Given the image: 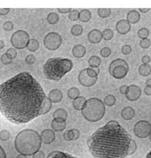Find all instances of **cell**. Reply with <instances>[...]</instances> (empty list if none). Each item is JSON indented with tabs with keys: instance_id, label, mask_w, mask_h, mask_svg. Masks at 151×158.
<instances>
[{
	"instance_id": "db71d44e",
	"label": "cell",
	"mask_w": 151,
	"mask_h": 158,
	"mask_svg": "<svg viewBox=\"0 0 151 158\" xmlns=\"http://www.w3.org/2000/svg\"><path fill=\"white\" fill-rule=\"evenodd\" d=\"M5 41L3 40H0V50H2L5 48Z\"/></svg>"
},
{
	"instance_id": "d4e9b609",
	"label": "cell",
	"mask_w": 151,
	"mask_h": 158,
	"mask_svg": "<svg viewBox=\"0 0 151 158\" xmlns=\"http://www.w3.org/2000/svg\"><path fill=\"white\" fill-rule=\"evenodd\" d=\"M27 50L30 52H35L39 48V42L37 39H30L29 42L27 45Z\"/></svg>"
},
{
	"instance_id": "f6af8a7d",
	"label": "cell",
	"mask_w": 151,
	"mask_h": 158,
	"mask_svg": "<svg viewBox=\"0 0 151 158\" xmlns=\"http://www.w3.org/2000/svg\"><path fill=\"white\" fill-rule=\"evenodd\" d=\"M45 154L44 152L42 151H39L36 153H35L33 155V158H45Z\"/></svg>"
},
{
	"instance_id": "1f68e13d",
	"label": "cell",
	"mask_w": 151,
	"mask_h": 158,
	"mask_svg": "<svg viewBox=\"0 0 151 158\" xmlns=\"http://www.w3.org/2000/svg\"><path fill=\"white\" fill-rule=\"evenodd\" d=\"M137 35H138V37L141 39H148L149 35H150V31H149V30L146 27L140 28V29L138 31Z\"/></svg>"
},
{
	"instance_id": "836d02e7",
	"label": "cell",
	"mask_w": 151,
	"mask_h": 158,
	"mask_svg": "<svg viewBox=\"0 0 151 158\" xmlns=\"http://www.w3.org/2000/svg\"><path fill=\"white\" fill-rule=\"evenodd\" d=\"M103 39L105 41H109L114 37V32L111 29H105L102 32Z\"/></svg>"
},
{
	"instance_id": "6f0895ef",
	"label": "cell",
	"mask_w": 151,
	"mask_h": 158,
	"mask_svg": "<svg viewBox=\"0 0 151 158\" xmlns=\"http://www.w3.org/2000/svg\"><path fill=\"white\" fill-rule=\"evenodd\" d=\"M146 158H151V151L148 152V154L146 156Z\"/></svg>"
},
{
	"instance_id": "9c48e42d",
	"label": "cell",
	"mask_w": 151,
	"mask_h": 158,
	"mask_svg": "<svg viewBox=\"0 0 151 158\" xmlns=\"http://www.w3.org/2000/svg\"><path fill=\"white\" fill-rule=\"evenodd\" d=\"M62 44V38L60 34L56 32H51L47 33L44 39V44L47 50H58Z\"/></svg>"
},
{
	"instance_id": "680465c9",
	"label": "cell",
	"mask_w": 151,
	"mask_h": 158,
	"mask_svg": "<svg viewBox=\"0 0 151 158\" xmlns=\"http://www.w3.org/2000/svg\"><path fill=\"white\" fill-rule=\"evenodd\" d=\"M149 140H150V141L151 142V133L150 134V135H149Z\"/></svg>"
},
{
	"instance_id": "4316f807",
	"label": "cell",
	"mask_w": 151,
	"mask_h": 158,
	"mask_svg": "<svg viewBox=\"0 0 151 158\" xmlns=\"http://www.w3.org/2000/svg\"><path fill=\"white\" fill-rule=\"evenodd\" d=\"M88 65L91 68H96V67H99V66L101 64V59H100L99 56H93L88 59Z\"/></svg>"
},
{
	"instance_id": "ac0fdd59",
	"label": "cell",
	"mask_w": 151,
	"mask_h": 158,
	"mask_svg": "<svg viewBox=\"0 0 151 158\" xmlns=\"http://www.w3.org/2000/svg\"><path fill=\"white\" fill-rule=\"evenodd\" d=\"M136 114L135 110H133V107L131 106H126L124 107L121 111V116L125 120H132L134 118Z\"/></svg>"
},
{
	"instance_id": "8fae6325",
	"label": "cell",
	"mask_w": 151,
	"mask_h": 158,
	"mask_svg": "<svg viewBox=\"0 0 151 158\" xmlns=\"http://www.w3.org/2000/svg\"><path fill=\"white\" fill-rule=\"evenodd\" d=\"M141 95V89L139 86L136 84H131L128 86V89L126 90L125 97L128 101H136L139 99Z\"/></svg>"
},
{
	"instance_id": "11a10c76",
	"label": "cell",
	"mask_w": 151,
	"mask_h": 158,
	"mask_svg": "<svg viewBox=\"0 0 151 158\" xmlns=\"http://www.w3.org/2000/svg\"><path fill=\"white\" fill-rule=\"evenodd\" d=\"M146 86H151V78L148 79V80L146 81Z\"/></svg>"
},
{
	"instance_id": "ab89813d",
	"label": "cell",
	"mask_w": 151,
	"mask_h": 158,
	"mask_svg": "<svg viewBox=\"0 0 151 158\" xmlns=\"http://www.w3.org/2000/svg\"><path fill=\"white\" fill-rule=\"evenodd\" d=\"M14 23L10 21H7L3 24V28L5 31H11L14 29Z\"/></svg>"
},
{
	"instance_id": "7a4b0ae2",
	"label": "cell",
	"mask_w": 151,
	"mask_h": 158,
	"mask_svg": "<svg viewBox=\"0 0 151 158\" xmlns=\"http://www.w3.org/2000/svg\"><path fill=\"white\" fill-rule=\"evenodd\" d=\"M94 158H125L137 149L131 135L116 120H110L97 129L87 140Z\"/></svg>"
},
{
	"instance_id": "f35d334b",
	"label": "cell",
	"mask_w": 151,
	"mask_h": 158,
	"mask_svg": "<svg viewBox=\"0 0 151 158\" xmlns=\"http://www.w3.org/2000/svg\"><path fill=\"white\" fill-rule=\"evenodd\" d=\"M111 50L108 47H105V48H103L100 50V55L103 56V58H108L111 56Z\"/></svg>"
},
{
	"instance_id": "e575fe53",
	"label": "cell",
	"mask_w": 151,
	"mask_h": 158,
	"mask_svg": "<svg viewBox=\"0 0 151 158\" xmlns=\"http://www.w3.org/2000/svg\"><path fill=\"white\" fill-rule=\"evenodd\" d=\"M68 17H69V19L71 21H72V22L77 21L79 19V11L77 10H75V9H73V10H71L69 13Z\"/></svg>"
},
{
	"instance_id": "52a82bcc",
	"label": "cell",
	"mask_w": 151,
	"mask_h": 158,
	"mask_svg": "<svg viewBox=\"0 0 151 158\" xmlns=\"http://www.w3.org/2000/svg\"><path fill=\"white\" fill-rule=\"evenodd\" d=\"M98 74L94 69L86 68L81 70L78 76L79 83L86 87H91L94 86L97 81Z\"/></svg>"
},
{
	"instance_id": "7c38bea8",
	"label": "cell",
	"mask_w": 151,
	"mask_h": 158,
	"mask_svg": "<svg viewBox=\"0 0 151 158\" xmlns=\"http://www.w3.org/2000/svg\"><path fill=\"white\" fill-rule=\"evenodd\" d=\"M40 137L41 142L47 145L52 143L55 140V131H52V129H47L43 130L41 131Z\"/></svg>"
},
{
	"instance_id": "f546056e",
	"label": "cell",
	"mask_w": 151,
	"mask_h": 158,
	"mask_svg": "<svg viewBox=\"0 0 151 158\" xmlns=\"http://www.w3.org/2000/svg\"><path fill=\"white\" fill-rule=\"evenodd\" d=\"M84 32V28H83V26L80 25V24H75V25L72 26L71 29V34L75 36H79L80 35Z\"/></svg>"
},
{
	"instance_id": "603a6c76",
	"label": "cell",
	"mask_w": 151,
	"mask_h": 158,
	"mask_svg": "<svg viewBox=\"0 0 151 158\" xmlns=\"http://www.w3.org/2000/svg\"><path fill=\"white\" fill-rule=\"evenodd\" d=\"M91 19H92V13L89 10L84 9L79 12V20L80 22L86 23V22H89Z\"/></svg>"
},
{
	"instance_id": "e0dca14e",
	"label": "cell",
	"mask_w": 151,
	"mask_h": 158,
	"mask_svg": "<svg viewBox=\"0 0 151 158\" xmlns=\"http://www.w3.org/2000/svg\"><path fill=\"white\" fill-rule=\"evenodd\" d=\"M68 118L67 110L60 108L56 110L53 113V120L58 122H66Z\"/></svg>"
},
{
	"instance_id": "c3c4849f",
	"label": "cell",
	"mask_w": 151,
	"mask_h": 158,
	"mask_svg": "<svg viewBox=\"0 0 151 158\" xmlns=\"http://www.w3.org/2000/svg\"><path fill=\"white\" fill-rule=\"evenodd\" d=\"M10 8H0V15L1 16H5L10 12Z\"/></svg>"
},
{
	"instance_id": "8d00e7d4",
	"label": "cell",
	"mask_w": 151,
	"mask_h": 158,
	"mask_svg": "<svg viewBox=\"0 0 151 158\" xmlns=\"http://www.w3.org/2000/svg\"><path fill=\"white\" fill-rule=\"evenodd\" d=\"M5 54H6L11 60H13L16 58L17 51L15 48H9L6 51V52H5Z\"/></svg>"
},
{
	"instance_id": "681fc988",
	"label": "cell",
	"mask_w": 151,
	"mask_h": 158,
	"mask_svg": "<svg viewBox=\"0 0 151 158\" xmlns=\"http://www.w3.org/2000/svg\"><path fill=\"white\" fill-rule=\"evenodd\" d=\"M144 93L145 95H148V96H150L151 95V86H145V88L144 89Z\"/></svg>"
},
{
	"instance_id": "d6986e66",
	"label": "cell",
	"mask_w": 151,
	"mask_h": 158,
	"mask_svg": "<svg viewBox=\"0 0 151 158\" xmlns=\"http://www.w3.org/2000/svg\"><path fill=\"white\" fill-rule=\"evenodd\" d=\"M141 19V15L136 10H131L128 13L127 20L130 24H137Z\"/></svg>"
},
{
	"instance_id": "6da1fadb",
	"label": "cell",
	"mask_w": 151,
	"mask_h": 158,
	"mask_svg": "<svg viewBox=\"0 0 151 158\" xmlns=\"http://www.w3.org/2000/svg\"><path fill=\"white\" fill-rule=\"evenodd\" d=\"M47 99L40 83L28 72L0 84V112L12 123H27L43 115Z\"/></svg>"
},
{
	"instance_id": "60d3db41",
	"label": "cell",
	"mask_w": 151,
	"mask_h": 158,
	"mask_svg": "<svg viewBox=\"0 0 151 158\" xmlns=\"http://www.w3.org/2000/svg\"><path fill=\"white\" fill-rule=\"evenodd\" d=\"M121 51H122V53L124 54V55H129L132 51V48L130 45L124 44L122 47Z\"/></svg>"
},
{
	"instance_id": "7bdbcfd3",
	"label": "cell",
	"mask_w": 151,
	"mask_h": 158,
	"mask_svg": "<svg viewBox=\"0 0 151 158\" xmlns=\"http://www.w3.org/2000/svg\"><path fill=\"white\" fill-rule=\"evenodd\" d=\"M1 61L2 63L5 65L10 64L12 63V60H11L5 53L3 54V55L1 56Z\"/></svg>"
},
{
	"instance_id": "f907efd6",
	"label": "cell",
	"mask_w": 151,
	"mask_h": 158,
	"mask_svg": "<svg viewBox=\"0 0 151 158\" xmlns=\"http://www.w3.org/2000/svg\"><path fill=\"white\" fill-rule=\"evenodd\" d=\"M128 89V86L127 85H122L120 86V92L121 94H122V95H125V93H126V90Z\"/></svg>"
},
{
	"instance_id": "2e32d148",
	"label": "cell",
	"mask_w": 151,
	"mask_h": 158,
	"mask_svg": "<svg viewBox=\"0 0 151 158\" xmlns=\"http://www.w3.org/2000/svg\"><path fill=\"white\" fill-rule=\"evenodd\" d=\"M80 131L77 129H71L66 131L63 134V138L67 141L76 140L80 138Z\"/></svg>"
},
{
	"instance_id": "cb8c5ba5",
	"label": "cell",
	"mask_w": 151,
	"mask_h": 158,
	"mask_svg": "<svg viewBox=\"0 0 151 158\" xmlns=\"http://www.w3.org/2000/svg\"><path fill=\"white\" fill-rule=\"evenodd\" d=\"M66 127H67L66 122H58L55 120H52L51 122V127L52 131H62L66 129Z\"/></svg>"
},
{
	"instance_id": "d590c367",
	"label": "cell",
	"mask_w": 151,
	"mask_h": 158,
	"mask_svg": "<svg viewBox=\"0 0 151 158\" xmlns=\"http://www.w3.org/2000/svg\"><path fill=\"white\" fill-rule=\"evenodd\" d=\"M10 138V134L7 130H2L0 131V140L2 141H7Z\"/></svg>"
},
{
	"instance_id": "3957f363",
	"label": "cell",
	"mask_w": 151,
	"mask_h": 158,
	"mask_svg": "<svg viewBox=\"0 0 151 158\" xmlns=\"http://www.w3.org/2000/svg\"><path fill=\"white\" fill-rule=\"evenodd\" d=\"M40 135L33 129H24L20 131L15 138L16 151L25 156H31L40 151L41 147Z\"/></svg>"
},
{
	"instance_id": "9f6ffc18",
	"label": "cell",
	"mask_w": 151,
	"mask_h": 158,
	"mask_svg": "<svg viewBox=\"0 0 151 158\" xmlns=\"http://www.w3.org/2000/svg\"><path fill=\"white\" fill-rule=\"evenodd\" d=\"M16 158H27V156H25V155H18L16 157Z\"/></svg>"
},
{
	"instance_id": "ee69618b",
	"label": "cell",
	"mask_w": 151,
	"mask_h": 158,
	"mask_svg": "<svg viewBox=\"0 0 151 158\" xmlns=\"http://www.w3.org/2000/svg\"><path fill=\"white\" fill-rule=\"evenodd\" d=\"M35 56L33 55V54H30V55H28L27 57L25 58V62L28 64H33L35 62Z\"/></svg>"
},
{
	"instance_id": "83f0119b",
	"label": "cell",
	"mask_w": 151,
	"mask_h": 158,
	"mask_svg": "<svg viewBox=\"0 0 151 158\" xmlns=\"http://www.w3.org/2000/svg\"><path fill=\"white\" fill-rule=\"evenodd\" d=\"M47 20L50 24H55L59 21V16L55 12L50 13V14L47 15Z\"/></svg>"
},
{
	"instance_id": "9a60e30c",
	"label": "cell",
	"mask_w": 151,
	"mask_h": 158,
	"mask_svg": "<svg viewBox=\"0 0 151 158\" xmlns=\"http://www.w3.org/2000/svg\"><path fill=\"white\" fill-rule=\"evenodd\" d=\"M48 98L52 103H59L63 98V93L59 89H54L49 93Z\"/></svg>"
},
{
	"instance_id": "f5cc1de1",
	"label": "cell",
	"mask_w": 151,
	"mask_h": 158,
	"mask_svg": "<svg viewBox=\"0 0 151 158\" xmlns=\"http://www.w3.org/2000/svg\"><path fill=\"white\" fill-rule=\"evenodd\" d=\"M139 10L140 11L141 13H143V14H146V13H148L149 11L150 10V8H139Z\"/></svg>"
},
{
	"instance_id": "484cf974",
	"label": "cell",
	"mask_w": 151,
	"mask_h": 158,
	"mask_svg": "<svg viewBox=\"0 0 151 158\" xmlns=\"http://www.w3.org/2000/svg\"><path fill=\"white\" fill-rule=\"evenodd\" d=\"M139 73L141 76L146 77L151 73V66L150 64H141L139 67Z\"/></svg>"
},
{
	"instance_id": "74e56055",
	"label": "cell",
	"mask_w": 151,
	"mask_h": 158,
	"mask_svg": "<svg viewBox=\"0 0 151 158\" xmlns=\"http://www.w3.org/2000/svg\"><path fill=\"white\" fill-rule=\"evenodd\" d=\"M151 42L150 40L149 39H141L139 42V45L142 49H148L150 47Z\"/></svg>"
},
{
	"instance_id": "8992f818",
	"label": "cell",
	"mask_w": 151,
	"mask_h": 158,
	"mask_svg": "<svg viewBox=\"0 0 151 158\" xmlns=\"http://www.w3.org/2000/svg\"><path fill=\"white\" fill-rule=\"evenodd\" d=\"M108 71L111 76L117 80H120L127 76L129 71V66L125 60L122 59H115L111 62Z\"/></svg>"
},
{
	"instance_id": "4dcf8cb0",
	"label": "cell",
	"mask_w": 151,
	"mask_h": 158,
	"mask_svg": "<svg viewBox=\"0 0 151 158\" xmlns=\"http://www.w3.org/2000/svg\"><path fill=\"white\" fill-rule=\"evenodd\" d=\"M105 106H112L116 103V98L113 95H108L104 98L103 101Z\"/></svg>"
},
{
	"instance_id": "bcb514c9",
	"label": "cell",
	"mask_w": 151,
	"mask_h": 158,
	"mask_svg": "<svg viewBox=\"0 0 151 158\" xmlns=\"http://www.w3.org/2000/svg\"><path fill=\"white\" fill-rule=\"evenodd\" d=\"M150 61L151 59L149 56H144L141 59V62L143 63V64H149Z\"/></svg>"
},
{
	"instance_id": "816d5d0a",
	"label": "cell",
	"mask_w": 151,
	"mask_h": 158,
	"mask_svg": "<svg viewBox=\"0 0 151 158\" xmlns=\"http://www.w3.org/2000/svg\"><path fill=\"white\" fill-rule=\"evenodd\" d=\"M0 158H7L6 153L1 146H0Z\"/></svg>"
},
{
	"instance_id": "ffe728a7",
	"label": "cell",
	"mask_w": 151,
	"mask_h": 158,
	"mask_svg": "<svg viewBox=\"0 0 151 158\" xmlns=\"http://www.w3.org/2000/svg\"><path fill=\"white\" fill-rule=\"evenodd\" d=\"M86 49L84 45L76 44L72 49V54L77 59H81L86 55Z\"/></svg>"
},
{
	"instance_id": "ba28073f",
	"label": "cell",
	"mask_w": 151,
	"mask_h": 158,
	"mask_svg": "<svg viewBox=\"0 0 151 158\" xmlns=\"http://www.w3.org/2000/svg\"><path fill=\"white\" fill-rule=\"evenodd\" d=\"M30 41V35L25 31L19 30L13 33L10 38L11 44L17 50H22L27 48V45Z\"/></svg>"
},
{
	"instance_id": "5b68a950",
	"label": "cell",
	"mask_w": 151,
	"mask_h": 158,
	"mask_svg": "<svg viewBox=\"0 0 151 158\" xmlns=\"http://www.w3.org/2000/svg\"><path fill=\"white\" fill-rule=\"evenodd\" d=\"M81 111L83 116L87 121L97 122L104 117L105 106L102 100L92 98L86 100Z\"/></svg>"
},
{
	"instance_id": "30bf717a",
	"label": "cell",
	"mask_w": 151,
	"mask_h": 158,
	"mask_svg": "<svg viewBox=\"0 0 151 158\" xmlns=\"http://www.w3.org/2000/svg\"><path fill=\"white\" fill-rule=\"evenodd\" d=\"M133 132L137 138L144 139L149 137L151 133V124L147 120H139L134 125Z\"/></svg>"
},
{
	"instance_id": "5bb4252c",
	"label": "cell",
	"mask_w": 151,
	"mask_h": 158,
	"mask_svg": "<svg viewBox=\"0 0 151 158\" xmlns=\"http://www.w3.org/2000/svg\"><path fill=\"white\" fill-rule=\"evenodd\" d=\"M102 39L103 35L100 30L93 29L88 33V40L92 44H99Z\"/></svg>"
},
{
	"instance_id": "4fadbf2b",
	"label": "cell",
	"mask_w": 151,
	"mask_h": 158,
	"mask_svg": "<svg viewBox=\"0 0 151 158\" xmlns=\"http://www.w3.org/2000/svg\"><path fill=\"white\" fill-rule=\"evenodd\" d=\"M131 29V25L126 19L118 21L116 24V31L121 35H125L129 33Z\"/></svg>"
},
{
	"instance_id": "d6a6232c",
	"label": "cell",
	"mask_w": 151,
	"mask_h": 158,
	"mask_svg": "<svg viewBox=\"0 0 151 158\" xmlns=\"http://www.w3.org/2000/svg\"><path fill=\"white\" fill-rule=\"evenodd\" d=\"M111 10L110 8H100L97 10L98 16L100 18H107L111 15Z\"/></svg>"
},
{
	"instance_id": "44dd1931",
	"label": "cell",
	"mask_w": 151,
	"mask_h": 158,
	"mask_svg": "<svg viewBox=\"0 0 151 158\" xmlns=\"http://www.w3.org/2000/svg\"><path fill=\"white\" fill-rule=\"evenodd\" d=\"M47 158H77L74 155H71L67 152H60V151H54L51 152L48 155Z\"/></svg>"
},
{
	"instance_id": "b9f144b4",
	"label": "cell",
	"mask_w": 151,
	"mask_h": 158,
	"mask_svg": "<svg viewBox=\"0 0 151 158\" xmlns=\"http://www.w3.org/2000/svg\"><path fill=\"white\" fill-rule=\"evenodd\" d=\"M52 107V103L49 100L48 98H47L46 103H45L44 105V114H47L51 110Z\"/></svg>"
},
{
	"instance_id": "7dc6e473",
	"label": "cell",
	"mask_w": 151,
	"mask_h": 158,
	"mask_svg": "<svg viewBox=\"0 0 151 158\" xmlns=\"http://www.w3.org/2000/svg\"><path fill=\"white\" fill-rule=\"evenodd\" d=\"M71 10H72V9L71 8H58V12L60 13V14H69Z\"/></svg>"
},
{
	"instance_id": "277c9868",
	"label": "cell",
	"mask_w": 151,
	"mask_h": 158,
	"mask_svg": "<svg viewBox=\"0 0 151 158\" xmlns=\"http://www.w3.org/2000/svg\"><path fill=\"white\" fill-rule=\"evenodd\" d=\"M73 67V61L66 58H50L44 64L43 70L49 80L59 81Z\"/></svg>"
},
{
	"instance_id": "7402d4cb",
	"label": "cell",
	"mask_w": 151,
	"mask_h": 158,
	"mask_svg": "<svg viewBox=\"0 0 151 158\" xmlns=\"http://www.w3.org/2000/svg\"><path fill=\"white\" fill-rule=\"evenodd\" d=\"M86 101V100L84 97L83 96L77 97L75 99L73 100V103H72L73 107H74L75 110H77V111L82 110L83 107H84Z\"/></svg>"
},
{
	"instance_id": "f1b7e54d",
	"label": "cell",
	"mask_w": 151,
	"mask_h": 158,
	"mask_svg": "<svg viewBox=\"0 0 151 158\" xmlns=\"http://www.w3.org/2000/svg\"><path fill=\"white\" fill-rule=\"evenodd\" d=\"M67 95L70 99L74 100L80 96V90L77 87H71L68 90Z\"/></svg>"
}]
</instances>
